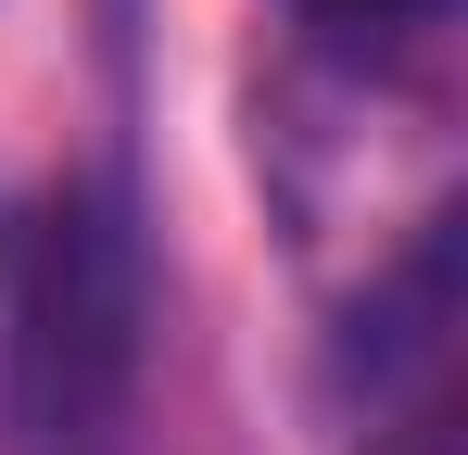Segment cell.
I'll return each instance as SVG.
<instances>
[{"mask_svg": "<svg viewBox=\"0 0 468 455\" xmlns=\"http://www.w3.org/2000/svg\"><path fill=\"white\" fill-rule=\"evenodd\" d=\"M153 367V279L140 228L101 177L38 190L13 228V291H0V418L26 455H127Z\"/></svg>", "mask_w": 468, "mask_h": 455, "instance_id": "obj_1", "label": "cell"}, {"mask_svg": "<svg viewBox=\"0 0 468 455\" xmlns=\"http://www.w3.org/2000/svg\"><path fill=\"white\" fill-rule=\"evenodd\" d=\"M342 379H355V443L367 455H456V228L443 216L355 303Z\"/></svg>", "mask_w": 468, "mask_h": 455, "instance_id": "obj_2", "label": "cell"}, {"mask_svg": "<svg viewBox=\"0 0 468 455\" xmlns=\"http://www.w3.org/2000/svg\"><path fill=\"white\" fill-rule=\"evenodd\" d=\"M316 13H342V26H431L443 0H316Z\"/></svg>", "mask_w": 468, "mask_h": 455, "instance_id": "obj_3", "label": "cell"}]
</instances>
